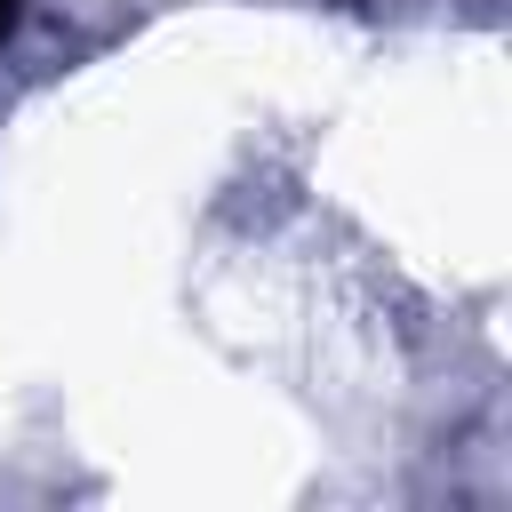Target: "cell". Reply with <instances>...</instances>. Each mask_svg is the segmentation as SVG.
<instances>
[{
	"label": "cell",
	"instance_id": "6da1fadb",
	"mask_svg": "<svg viewBox=\"0 0 512 512\" xmlns=\"http://www.w3.org/2000/svg\"><path fill=\"white\" fill-rule=\"evenodd\" d=\"M16 24H24V0H0V40H8Z\"/></svg>",
	"mask_w": 512,
	"mask_h": 512
}]
</instances>
